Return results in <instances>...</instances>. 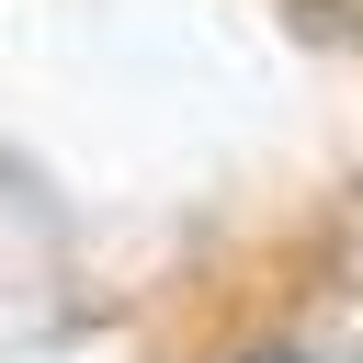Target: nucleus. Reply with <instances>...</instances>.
<instances>
[{"label": "nucleus", "instance_id": "1", "mask_svg": "<svg viewBox=\"0 0 363 363\" xmlns=\"http://www.w3.org/2000/svg\"><path fill=\"white\" fill-rule=\"evenodd\" d=\"M261 363H284V352H261Z\"/></svg>", "mask_w": 363, "mask_h": 363}]
</instances>
